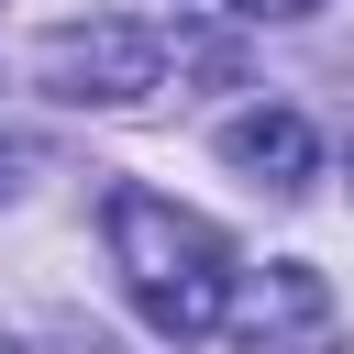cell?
Here are the masks:
<instances>
[{"label":"cell","instance_id":"cell-4","mask_svg":"<svg viewBox=\"0 0 354 354\" xmlns=\"http://www.w3.org/2000/svg\"><path fill=\"white\" fill-rule=\"evenodd\" d=\"M221 166H232L243 188L299 199V188H310V166H321V144H310V122H299V111H232V122H221Z\"/></svg>","mask_w":354,"mask_h":354},{"label":"cell","instance_id":"cell-5","mask_svg":"<svg viewBox=\"0 0 354 354\" xmlns=\"http://www.w3.org/2000/svg\"><path fill=\"white\" fill-rule=\"evenodd\" d=\"M33 188V144H0V199H22Z\"/></svg>","mask_w":354,"mask_h":354},{"label":"cell","instance_id":"cell-2","mask_svg":"<svg viewBox=\"0 0 354 354\" xmlns=\"http://www.w3.org/2000/svg\"><path fill=\"white\" fill-rule=\"evenodd\" d=\"M33 77L55 100H77V111H133V100L166 88V33L155 22H55Z\"/></svg>","mask_w":354,"mask_h":354},{"label":"cell","instance_id":"cell-1","mask_svg":"<svg viewBox=\"0 0 354 354\" xmlns=\"http://www.w3.org/2000/svg\"><path fill=\"white\" fill-rule=\"evenodd\" d=\"M100 232H111L122 299L144 310V332H155V343H199V332H221V321H232L243 277H232L221 221H199V210H177V199H155V188H111Z\"/></svg>","mask_w":354,"mask_h":354},{"label":"cell","instance_id":"cell-7","mask_svg":"<svg viewBox=\"0 0 354 354\" xmlns=\"http://www.w3.org/2000/svg\"><path fill=\"white\" fill-rule=\"evenodd\" d=\"M0 354H22V343H0Z\"/></svg>","mask_w":354,"mask_h":354},{"label":"cell","instance_id":"cell-6","mask_svg":"<svg viewBox=\"0 0 354 354\" xmlns=\"http://www.w3.org/2000/svg\"><path fill=\"white\" fill-rule=\"evenodd\" d=\"M221 11H243V22H299V11H321V0H221Z\"/></svg>","mask_w":354,"mask_h":354},{"label":"cell","instance_id":"cell-3","mask_svg":"<svg viewBox=\"0 0 354 354\" xmlns=\"http://www.w3.org/2000/svg\"><path fill=\"white\" fill-rule=\"evenodd\" d=\"M232 343L243 354H343V310H332L321 266H266L232 299Z\"/></svg>","mask_w":354,"mask_h":354}]
</instances>
